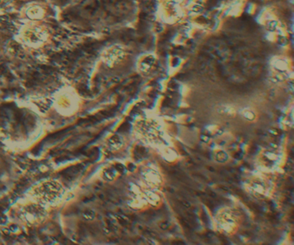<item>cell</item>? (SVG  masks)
<instances>
[{"label": "cell", "mask_w": 294, "mask_h": 245, "mask_svg": "<svg viewBox=\"0 0 294 245\" xmlns=\"http://www.w3.org/2000/svg\"><path fill=\"white\" fill-rule=\"evenodd\" d=\"M133 133L142 143L161 150L169 145L163 127L153 118H139L133 124Z\"/></svg>", "instance_id": "6da1fadb"}, {"label": "cell", "mask_w": 294, "mask_h": 245, "mask_svg": "<svg viewBox=\"0 0 294 245\" xmlns=\"http://www.w3.org/2000/svg\"><path fill=\"white\" fill-rule=\"evenodd\" d=\"M284 161V152L278 146H268L260 150L256 156L257 167L263 172H272L278 170Z\"/></svg>", "instance_id": "7a4b0ae2"}, {"label": "cell", "mask_w": 294, "mask_h": 245, "mask_svg": "<svg viewBox=\"0 0 294 245\" xmlns=\"http://www.w3.org/2000/svg\"><path fill=\"white\" fill-rule=\"evenodd\" d=\"M244 188L249 194L256 199H267L273 190V183L263 174H254L244 182Z\"/></svg>", "instance_id": "3957f363"}, {"label": "cell", "mask_w": 294, "mask_h": 245, "mask_svg": "<svg viewBox=\"0 0 294 245\" xmlns=\"http://www.w3.org/2000/svg\"><path fill=\"white\" fill-rule=\"evenodd\" d=\"M63 193L62 186L54 181H45L37 184L33 189L32 195L38 203H54L60 198Z\"/></svg>", "instance_id": "277c9868"}, {"label": "cell", "mask_w": 294, "mask_h": 245, "mask_svg": "<svg viewBox=\"0 0 294 245\" xmlns=\"http://www.w3.org/2000/svg\"><path fill=\"white\" fill-rule=\"evenodd\" d=\"M215 224L220 232L225 235H232L237 230L239 220L233 210L229 207H222L216 214Z\"/></svg>", "instance_id": "5b68a950"}, {"label": "cell", "mask_w": 294, "mask_h": 245, "mask_svg": "<svg viewBox=\"0 0 294 245\" xmlns=\"http://www.w3.org/2000/svg\"><path fill=\"white\" fill-rule=\"evenodd\" d=\"M140 176L144 187H147L149 189H159L163 182L161 173L157 168L152 165L143 167L141 170Z\"/></svg>", "instance_id": "8992f818"}, {"label": "cell", "mask_w": 294, "mask_h": 245, "mask_svg": "<svg viewBox=\"0 0 294 245\" xmlns=\"http://www.w3.org/2000/svg\"><path fill=\"white\" fill-rule=\"evenodd\" d=\"M45 216V209L38 202L27 205L22 209V217L30 225H37L41 223Z\"/></svg>", "instance_id": "52a82bcc"}, {"label": "cell", "mask_w": 294, "mask_h": 245, "mask_svg": "<svg viewBox=\"0 0 294 245\" xmlns=\"http://www.w3.org/2000/svg\"><path fill=\"white\" fill-rule=\"evenodd\" d=\"M271 68L273 76L275 78H279V79H282L288 74L289 64L286 59L276 58L272 62Z\"/></svg>", "instance_id": "ba28073f"}, {"label": "cell", "mask_w": 294, "mask_h": 245, "mask_svg": "<svg viewBox=\"0 0 294 245\" xmlns=\"http://www.w3.org/2000/svg\"><path fill=\"white\" fill-rule=\"evenodd\" d=\"M125 57L124 49L121 47H113L106 53L105 60L110 65H116Z\"/></svg>", "instance_id": "9c48e42d"}, {"label": "cell", "mask_w": 294, "mask_h": 245, "mask_svg": "<svg viewBox=\"0 0 294 245\" xmlns=\"http://www.w3.org/2000/svg\"><path fill=\"white\" fill-rule=\"evenodd\" d=\"M139 192L144 201L153 207H157L161 202V198L155 192V189L145 187L143 189H140Z\"/></svg>", "instance_id": "30bf717a"}, {"label": "cell", "mask_w": 294, "mask_h": 245, "mask_svg": "<svg viewBox=\"0 0 294 245\" xmlns=\"http://www.w3.org/2000/svg\"><path fill=\"white\" fill-rule=\"evenodd\" d=\"M155 64V58L151 54L144 55L138 61L137 68L142 73H147L152 70Z\"/></svg>", "instance_id": "8fae6325"}, {"label": "cell", "mask_w": 294, "mask_h": 245, "mask_svg": "<svg viewBox=\"0 0 294 245\" xmlns=\"http://www.w3.org/2000/svg\"><path fill=\"white\" fill-rule=\"evenodd\" d=\"M124 140L123 139V137L117 134H114L107 140V146L110 151H118L124 146Z\"/></svg>", "instance_id": "7c38bea8"}, {"label": "cell", "mask_w": 294, "mask_h": 245, "mask_svg": "<svg viewBox=\"0 0 294 245\" xmlns=\"http://www.w3.org/2000/svg\"><path fill=\"white\" fill-rule=\"evenodd\" d=\"M212 158L216 162L219 163H225L230 160V156L228 154V152L221 148H217L213 151Z\"/></svg>", "instance_id": "4fadbf2b"}, {"label": "cell", "mask_w": 294, "mask_h": 245, "mask_svg": "<svg viewBox=\"0 0 294 245\" xmlns=\"http://www.w3.org/2000/svg\"><path fill=\"white\" fill-rule=\"evenodd\" d=\"M161 153L163 158L165 159L167 162H173L174 160H176L177 158V153L176 151H174L172 147H170V145H166V146L163 147L161 150Z\"/></svg>", "instance_id": "5bb4252c"}, {"label": "cell", "mask_w": 294, "mask_h": 245, "mask_svg": "<svg viewBox=\"0 0 294 245\" xmlns=\"http://www.w3.org/2000/svg\"><path fill=\"white\" fill-rule=\"evenodd\" d=\"M240 114H241V116L245 121H249V122H253L257 119L256 113L252 109H249V108H245V109H241Z\"/></svg>", "instance_id": "9a60e30c"}, {"label": "cell", "mask_w": 294, "mask_h": 245, "mask_svg": "<svg viewBox=\"0 0 294 245\" xmlns=\"http://www.w3.org/2000/svg\"><path fill=\"white\" fill-rule=\"evenodd\" d=\"M117 176V173H116V170L111 168H108L105 169L104 171V178L105 180H109V181H112L113 179H115Z\"/></svg>", "instance_id": "2e32d148"}]
</instances>
